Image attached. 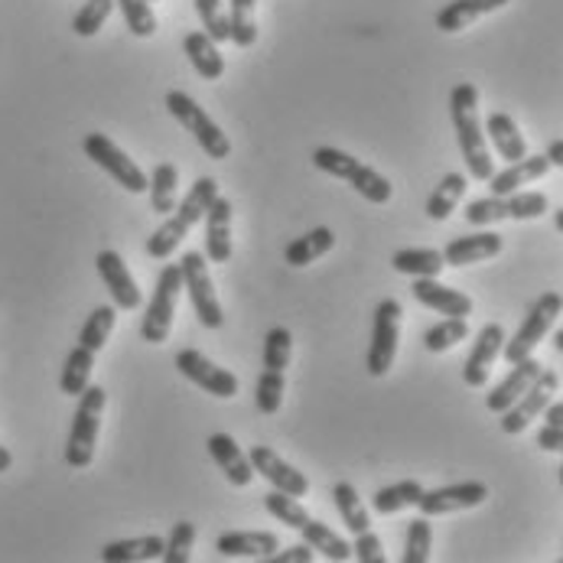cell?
Masks as SVG:
<instances>
[{
	"instance_id": "cell-46",
	"label": "cell",
	"mask_w": 563,
	"mask_h": 563,
	"mask_svg": "<svg viewBox=\"0 0 563 563\" xmlns=\"http://www.w3.org/2000/svg\"><path fill=\"white\" fill-rule=\"evenodd\" d=\"M284 372H271V368H264V375L257 378V388H254V404H257V410L261 413H277L280 410V404H284Z\"/></svg>"
},
{
	"instance_id": "cell-43",
	"label": "cell",
	"mask_w": 563,
	"mask_h": 563,
	"mask_svg": "<svg viewBox=\"0 0 563 563\" xmlns=\"http://www.w3.org/2000/svg\"><path fill=\"white\" fill-rule=\"evenodd\" d=\"M114 3L121 7L124 23H128V30H131L134 36L147 40V36H154V33H157V16H154L151 0H114Z\"/></svg>"
},
{
	"instance_id": "cell-38",
	"label": "cell",
	"mask_w": 563,
	"mask_h": 563,
	"mask_svg": "<svg viewBox=\"0 0 563 563\" xmlns=\"http://www.w3.org/2000/svg\"><path fill=\"white\" fill-rule=\"evenodd\" d=\"M114 320H118V310L114 307H95L91 310V317L85 320L79 332V345L85 349H91L95 355L104 349V342H108V335H111V329H114Z\"/></svg>"
},
{
	"instance_id": "cell-25",
	"label": "cell",
	"mask_w": 563,
	"mask_h": 563,
	"mask_svg": "<svg viewBox=\"0 0 563 563\" xmlns=\"http://www.w3.org/2000/svg\"><path fill=\"white\" fill-rule=\"evenodd\" d=\"M485 134H488V141H492V147L498 151L501 161L518 163L528 157V141H525V134L518 131V124H515L511 114L492 111V114L485 118Z\"/></svg>"
},
{
	"instance_id": "cell-34",
	"label": "cell",
	"mask_w": 563,
	"mask_h": 563,
	"mask_svg": "<svg viewBox=\"0 0 563 563\" xmlns=\"http://www.w3.org/2000/svg\"><path fill=\"white\" fill-rule=\"evenodd\" d=\"M332 244H335V235L320 225V229L307 232L303 239H294V242L287 244L284 257H287V264H290V267H307V264L320 261L322 254H329V251H332Z\"/></svg>"
},
{
	"instance_id": "cell-37",
	"label": "cell",
	"mask_w": 563,
	"mask_h": 563,
	"mask_svg": "<svg viewBox=\"0 0 563 563\" xmlns=\"http://www.w3.org/2000/svg\"><path fill=\"white\" fill-rule=\"evenodd\" d=\"M470 335V322L463 320V317H446L443 322H437V325H430L427 332H423V349L427 352H450L456 342H463Z\"/></svg>"
},
{
	"instance_id": "cell-27",
	"label": "cell",
	"mask_w": 563,
	"mask_h": 563,
	"mask_svg": "<svg viewBox=\"0 0 563 563\" xmlns=\"http://www.w3.org/2000/svg\"><path fill=\"white\" fill-rule=\"evenodd\" d=\"M548 169H551L548 154L525 157V161L508 163V169H501V173H492L488 189H492V196H508V192H518L521 186H528V183H534V179L548 176Z\"/></svg>"
},
{
	"instance_id": "cell-3",
	"label": "cell",
	"mask_w": 563,
	"mask_h": 563,
	"mask_svg": "<svg viewBox=\"0 0 563 563\" xmlns=\"http://www.w3.org/2000/svg\"><path fill=\"white\" fill-rule=\"evenodd\" d=\"M264 508H267L280 525H287L290 531L303 534V541H307L317 554H322L325 561H352V544H349L345 538H339L335 531H329V525L317 521L294 495L274 488L271 495H264Z\"/></svg>"
},
{
	"instance_id": "cell-5",
	"label": "cell",
	"mask_w": 563,
	"mask_h": 563,
	"mask_svg": "<svg viewBox=\"0 0 563 563\" xmlns=\"http://www.w3.org/2000/svg\"><path fill=\"white\" fill-rule=\"evenodd\" d=\"M104 401H108V395L101 385H88L79 395V407L73 413V430H69V443H66V463L73 470H88L95 460Z\"/></svg>"
},
{
	"instance_id": "cell-21",
	"label": "cell",
	"mask_w": 563,
	"mask_h": 563,
	"mask_svg": "<svg viewBox=\"0 0 563 563\" xmlns=\"http://www.w3.org/2000/svg\"><path fill=\"white\" fill-rule=\"evenodd\" d=\"M541 362L534 358V355H528V358H521V362H515L511 365V372H508V378L501 382V385H495V391L485 398V407L492 410V413H505L511 404L518 401L528 388H531V382L541 375Z\"/></svg>"
},
{
	"instance_id": "cell-50",
	"label": "cell",
	"mask_w": 563,
	"mask_h": 563,
	"mask_svg": "<svg viewBox=\"0 0 563 563\" xmlns=\"http://www.w3.org/2000/svg\"><path fill=\"white\" fill-rule=\"evenodd\" d=\"M544 417H548V423H554V427H563V401L561 404H548Z\"/></svg>"
},
{
	"instance_id": "cell-22",
	"label": "cell",
	"mask_w": 563,
	"mask_h": 563,
	"mask_svg": "<svg viewBox=\"0 0 563 563\" xmlns=\"http://www.w3.org/2000/svg\"><path fill=\"white\" fill-rule=\"evenodd\" d=\"M209 456L216 460V466L225 473V479L232 485H251L254 479V466H251V460L242 453V446L235 443V437H229V433H212L209 437Z\"/></svg>"
},
{
	"instance_id": "cell-45",
	"label": "cell",
	"mask_w": 563,
	"mask_h": 563,
	"mask_svg": "<svg viewBox=\"0 0 563 563\" xmlns=\"http://www.w3.org/2000/svg\"><path fill=\"white\" fill-rule=\"evenodd\" d=\"M196 544V525L192 521H176L166 544H163V563H189Z\"/></svg>"
},
{
	"instance_id": "cell-24",
	"label": "cell",
	"mask_w": 563,
	"mask_h": 563,
	"mask_svg": "<svg viewBox=\"0 0 563 563\" xmlns=\"http://www.w3.org/2000/svg\"><path fill=\"white\" fill-rule=\"evenodd\" d=\"M501 247H505V242L498 232H476V235H463V239H453L446 244L443 261L450 267H466V264H479V261L501 254Z\"/></svg>"
},
{
	"instance_id": "cell-23",
	"label": "cell",
	"mask_w": 563,
	"mask_h": 563,
	"mask_svg": "<svg viewBox=\"0 0 563 563\" xmlns=\"http://www.w3.org/2000/svg\"><path fill=\"white\" fill-rule=\"evenodd\" d=\"M219 558H247V561H267L277 551L274 531H229L216 541Z\"/></svg>"
},
{
	"instance_id": "cell-31",
	"label": "cell",
	"mask_w": 563,
	"mask_h": 563,
	"mask_svg": "<svg viewBox=\"0 0 563 563\" xmlns=\"http://www.w3.org/2000/svg\"><path fill=\"white\" fill-rule=\"evenodd\" d=\"M151 206L157 216H169L179 202V169L176 163H157L151 173Z\"/></svg>"
},
{
	"instance_id": "cell-52",
	"label": "cell",
	"mask_w": 563,
	"mask_h": 563,
	"mask_svg": "<svg viewBox=\"0 0 563 563\" xmlns=\"http://www.w3.org/2000/svg\"><path fill=\"white\" fill-rule=\"evenodd\" d=\"M13 466V456H10V450L7 446H0V473H7Z\"/></svg>"
},
{
	"instance_id": "cell-18",
	"label": "cell",
	"mask_w": 563,
	"mask_h": 563,
	"mask_svg": "<svg viewBox=\"0 0 563 563\" xmlns=\"http://www.w3.org/2000/svg\"><path fill=\"white\" fill-rule=\"evenodd\" d=\"M501 349H505V329H501V322L483 325L479 335H476V342H473V352H470V358L463 365V382L470 388H485L488 372H492L495 358L501 355Z\"/></svg>"
},
{
	"instance_id": "cell-15",
	"label": "cell",
	"mask_w": 563,
	"mask_h": 563,
	"mask_svg": "<svg viewBox=\"0 0 563 563\" xmlns=\"http://www.w3.org/2000/svg\"><path fill=\"white\" fill-rule=\"evenodd\" d=\"M485 498H488V485L476 483H456V485H443V488H423L417 508L420 515L427 518H437V515H453V511H470V508H479Z\"/></svg>"
},
{
	"instance_id": "cell-29",
	"label": "cell",
	"mask_w": 563,
	"mask_h": 563,
	"mask_svg": "<svg viewBox=\"0 0 563 563\" xmlns=\"http://www.w3.org/2000/svg\"><path fill=\"white\" fill-rule=\"evenodd\" d=\"M166 538L161 534H147V538H131V541H111L101 548V561L104 563H144L161 561Z\"/></svg>"
},
{
	"instance_id": "cell-14",
	"label": "cell",
	"mask_w": 563,
	"mask_h": 563,
	"mask_svg": "<svg viewBox=\"0 0 563 563\" xmlns=\"http://www.w3.org/2000/svg\"><path fill=\"white\" fill-rule=\"evenodd\" d=\"M176 368H179L183 378H189L192 385H199L212 398L232 401L239 395V378L229 368H219L216 362H209L199 349H183L176 355Z\"/></svg>"
},
{
	"instance_id": "cell-44",
	"label": "cell",
	"mask_w": 563,
	"mask_h": 563,
	"mask_svg": "<svg viewBox=\"0 0 563 563\" xmlns=\"http://www.w3.org/2000/svg\"><path fill=\"white\" fill-rule=\"evenodd\" d=\"M111 10H114V0H85L79 13L73 16V33H76V36H85V40L95 36V33L108 23Z\"/></svg>"
},
{
	"instance_id": "cell-1",
	"label": "cell",
	"mask_w": 563,
	"mask_h": 563,
	"mask_svg": "<svg viewBox=\"0 0 563 563\" xmlns=\"http://www.w3.org/2000/svg\"><path fill=\"white\" fill-rule=\"evenodd\" d=\"M450 118H453L460 154L466 161L470 176L479 183H488L495 173V163H492L488 144H485V128L479 121V88L473 81H460L450 91Z\"/></svg>"
},
{
	"instance_id": "cell-36",
	"label": "cell",
	"mask_w": 563,
	"mask_h": 563,
	"mask_svg": "<svg viewBox=\"0 0 563 563\" xmlns=\"http://www.w3.org/2000/svg\"><path fill=\"white\" fill-rule=\"evenodd\" d=\"M420 495H423V485L417 483V479H404V483L378 488V492L372 495V508H375L378 515H398L404 508L417 505Z\"/></svg>"
},
{
	"instance_id": "cell-2",
	"label": "cell",
	"mask_w": 563,
	"mask_h": 563,
	"mask_svg": "<svg viewBox=\"0 0 563 563\" xmlns=\"http://www.w3.org/2000/svg\"><path fill=\"white\" fill-rule=\"evenodd\" d=\"M219 196V183L212 176H202L192 183V189L176 202L173 216L163 222L161 229L147 239V257L154 261H166L179 244L186 242V235L199 225V219H206L209 206L216 202Z\"/></svg>"
},
{
	"instance_id": "cell-39",
	"label": "cell",
	"mask_w": 563,
	"mask_h": 563,
	"mask_svg": "<svg viewBox=\"0 0 563 563\" xmlns=\"http://www.w3.org/2000/svg\"><path fill=\"white\" fill-rule=\"evenodd\" d=\"M430 548H433V528L430 518L420 515L413 521H407V541H404V563H427L430 561Z\"/></svg>"
},
{
	"instance_id": "cell-12",
	"label": "cell",
	"mask_w": 563,
	"mask_h": 563,
	"mask_svg": "<svg viewBox=\"0 0 563 563\" xmlns=\"http://www.w3.org/2000/svg\"><path fill=\"white\" fill-rule=\"evenodd\" d=\"M401 303L395 297H385L375 307V322H372V345H368V375L385 378L395 365L398 355V335H401Z\"/></svg>"
},
{
	"instance_id": "cell-55",
	"label": "cell",
	"mask_w": 563,
	"mask_h": 563,
	"mask_svg": "<svg viewBox=\"0 0 563 563\" xmlns=\"http://www.w3.org/2000/svg\"><path fill=\"white\" fill-rule=\"evenodd\" d=\"M561 485H563V466H561Z\"/></svg>"
},
{
	"instance_id": "cell-17",
	"label": "cell",
	"mask_w": 563,
	"mask_h": 563,
	"mask_svg": "<svg viewBox=\"0 0 563 563\" xmlns=\"http://www.w3.org/2000/svg\"><path fill=\"white\" fill-rule=\"evenodd\" d=\"M247 460H251L254 473L261 479H267L277 492H287L294 498H303L310 492V479L300 470H294L290 463H284L271 446H251V456Z\"/></svg>"
},
{
	"instance_id": "cell-13",
	"label": "cell",
	"mask_w": 563,
	"mask_h": 563,
	"mask_svg": "<svg viewBox=\"0 0 563 563\" xmlns=\"http://www.w3.org/2000/svg\"><path fill=\"white\" fill-rule=\"evenodd\" d=\"M558 388H561V375L551 372V368H541V375L531 382V388H528L518 401L511 404L505 413H498V417H501V430H505L508 437L525 433V430L531 427V420H538V417L548 410V404L554 401Z\"/></svg>"
},
{
	"instance_id": "cell-32",
	"label": "cell",
	"mask_w": 563,
	"mask_h": 563,
	"mask_svg": "<svg viewBox=\"0 0 563 563\" xmlns=\"http://www.w3.org/2000/svg\"><path fill=\"white\" fill-rule=\"evenodd\" d=\"M463 192H466V176H463V173H446V176L440 179V186H437V189L430 192V199H427V216H430L433 222H446V219L453 216V209L460 206Z\"/></svg>"
},
{
	"instance_id": "cell-40",
	"label": "cell",
	"mask_w": 563,
	"mask_h": 563,
	"mask_svg": "<svg viewBox=\"0 0 563 563\" xmlns=\"http://www.w3.org/2000/svg\"><path fill=\"white\" fill-rule=\"evenodd\" d=\"M254 3L257 0H229V26H232V43L235 46H254L257 40V23H254Z\"/></svg>"
},
{
	"instance_id": "cell-7",
	"label": "cell",
	"mask_w": 563,
	"mask_h": 563,
	"mask_svg": "<svg viewBox=\"0 0 563 563\" xmlns=\"http://www.w3.org/2000/svg\"><path fill=\"white\" fill-rule=\"evenodd\" d=\"M166 111L199 141V147L212 157V161H225L232 154V141L225 137V131L206 114V108H199L186 91H166Z\"/></svg>"
},
{
	"instance_id": "cell-42",
	"label": "cell",
	"mask_w": 563,
	"mask_h": 563,
	"mask_svg": "<svg viewBox=\"0 0 563 563\" xmlns=\"http://www.w3.org/2000/svg\"><path fill=\"white\" fill-rule=\"evenodd\" d=\"M202 30L216 40V43H229L232 40V26H229V13H225V0H192Z\"/></svg>"
},
{
	"instance_id": "cell-33",
	"label": "cell",
	"mask_w": 563,
	"mask_h": 563,
	"mask_svg": "<svg viewBox=\"0 0 563 563\" xmlns=\"http://www.w3.org/2000/svg\"><path fill=\"white\" fill-rule=\"evenodd\" d=\"M332 501L342 515V525L352 531V534H362L372 528V518H368V508L362 505L358 492L352 483H335L332 485Z\"/></svg>"
},
{
	"instance_id": "cell-41",
	"label": "cell",
	"mask_w": 563,
	"mask_h": 563,
	"mask_svg": "<svg viewBox=\"0 0 563 563\" xmlns=\"http://www.w3.org/2000/svg\"><path fill=\"white\" fill-rule=\"evenodd\" d=\"M290 355H294V335H290V329L287 325L267 329V335H264V368L284 372L290 365Z\"/></svg>"
},
{
	"instance_id": "cell-28",
	"label": "cell",
	"mask_w": 563,
	"mask_h": 563,
	"mask_svg": "<svg viewBox=\"0 0 563 563\" xmlns=\"http://www.w3.org/2000/svg\"><path fill=\"white\" fill-rule=\"evenodd\" d=\"M508 0H450L440 13H437V30L443 33H460L466 30L473 20H479L485 13L501 10Z\"/></svg>"
},
{
	"instance_id": "cell-4",
	"label": "cell",
	"mask_w": 563,
	"mask_h": 563,
	"mask_svg": "<svg viewBox=\"0 0 563 563\" xmlns=\"http://www.w3.org/2000/svg\"><path fill=\"white\" fill-rule=\"evenodd\" d=\"M313 166L322 169V173H329V176H335V179H345L365 202H375V206L391 202L395 186H391L378 169L365 166V163L355 161L352 154H345V151H339V147H320V151L313 154Z\"/></svg>"
},
{
	"instance_id": "cell-51",
	"label": "cell",
	"mask_w": 563,
	"mask_h": 563,
	"mask_svg": "<svg viewBox=\"0 0 563 563\" xmlns=\"http://www.w3.org/2000/svg\"><path fill=\"white\" fill-rule=\"evenodd\" d=\"M548 161H551V166H561L563 169V141H551V147H548Z\"/></svg>"
},
{
	"instance_id": "cell-16",
	"label": "cell",
	"mask_w": 563,
	"mask_h": 563,
	"mask_svg": "<svg viewBox=\"0 0 563 563\" xmlns=\"http://www.w3.org/2000/svg\"><path fill=\"white\" fill-rule=\"evenodd\" d=\"M95 267H98V274H101V280H104V287H108V294H111V300H114V307H121V310H137V307L144 303L141 287H137V280L131 277V271H128V264H124V257H121L118 251H101V254L95 257Z\"/></svg>"
},
{
	"instance_id": "cell-35",
	"label": "cell",
	"mask_w": 563,
	"mask_h": 563,
	"mask_svg": "<svg viewBox=\"0 0 563 563\" xmlns=\"http://www.w3.org/2000/svg\"><path fill=\"white\" fill-rule=\"evenodd\" d=\"M91 368H95V352H91V349H85V345H76V349L66 355V365H63V375H59V388H63V395L79 398L81 391L88 388Z\"/></svg>"
},
{
	"instance_id": "cell-53",
	"label": "cell",
	"mask_w": 563,
	"mask_h": 563,
	"mask_svg": "<svg viewBox=\"0 0 563 563\" xmlns=\"http://www.w3.org/2000/svg\"><path fill=\"white\" fill-rule=\"evenodd\" d=\"M554 225H558V232L563 235V209H558V212H554Z\"/></svg>"
},
{
	"instance_id": "cell-30",
	"label": "cell",
	"mask_w": 563,
	"mask_h": 563,
	"mask_svg": "<svg viewBox=\"0 0 563 563\" xmlns=\"http://www.w3.org/2000/svg\"><path fill=\"white\" fill-rule=\"evenodd\" d=\"M391 267L407 277H440L446 261H443V251H437V247H401V251H395Z\"/></svg>"
},
{
	"instance_id": "cell-26",
	"label": "cell",
	"mask_w": 563,
	"mask_h": 563,
	"mask_svg": "<svg viewBox=\"0 0 563 563\" xmlns=\"http://www.w3.org/2000/svg\"><path fill=\"white\" fill-rule=\"evenodd\" d=\"M183 49H186V56H189V66L202 76L206 81H219L225 76V59H222V53H219V43L202 30H192V33H186V40H183Z\"/></svg>"
},
{
	"instance_id": "cell-19",
	"label": "cell",
	"mask_w": 563,
	"mask_h": 563,
	"mask_svg": "<svg viewBox=\"0 0 563 563\" xmlns=\"http://www.w3.org/2000/svg\"><path fill=\"white\" fill-rule=\"evenodd\" d=\"M410 294L417 297V303H423L427 310H437L443 317H463L466 320L473 313V300L463 290L440 284L437 277H413Z\"/></svg>"
},
{
	"instance_id": "cell-48",
	"label": "cell",
	"mask_w": 563,
	"mask_h": 563,
	"mask_svg": "<svg viewBox=\"0 0 563 563\" xmlns=\"http://www.w3.org/2000/svg\"><path fill=\"white\" fill-rule=\"evenodd\" d=\"M313 554H317V551L303 541V544H294V548H287V551H274L264 563H310L313 561Z\"/></svg>"
},
{
	"instance_id": "cell-8",
	"label": "cell",
	"mask_w": 563,
	"mask_h": 563,
	"mask_svg": "<svg viewBox=\"0 0 563 563\" xmlns=\"http://www.w3.org/2000/svg\"><path fill=\"white\" fill-rule=\"evenodd\" d=\"M548 196L544 192H508V196H488L466 206V222L470 225H492V222H531L548 212Z\"/></svg>"
},
{
	"instance_id": "cell-20",
	"label": "cell",
	"mask_w": 563,
	"mask_h": 563,
	"mask_svg": "<svg viewBox=\"0 0 563 563\" xmlns=\"http://www.w3.org/2000/svg\"><path fill=\"white\" fill-rule=\"evenodd\" d=\"M206 257L212 264L232 261V202L216 196L206 212Z\"/></svg>"
},
{
	"instance_id": "cell-9",
	"label": "cell",
	"mask_w": 563,
	"mask_h": 563,
	"mask_svg": "<svg viewBox=\"0 0 563 563\" xmlns=\"http://www.w3.org/2000/svg\"><path fill=\"white\" fill-rule=\"evenodd\" d=\"M179 267H183V290L189 294L199 322L206 329H222L225 325V310H222V300L216 294L212 274H209V264H206V254L186 251L183 261H179Z\"/></svg>"
},
{
	"instance_id": "cell-47",
	"label": "cell",
	"mask_w": 563,
	"mask_h": 563,
	"mask_svg": "<svg viewBox=\"0 0 563 563\" xmlns=\"http://www.w3.org/2000/svg\"><path fill=\"white\" fill-rule=\"evenodd\" d=\"M352 558L358 563H385V548H382V538L368 528L362 534H355V548H352Z\"/></svg>"
},
{
	"instance_id": "cell-11",
	"label": "cell",
	"mask_w": 563,
	"mask_h": 563,
	"mask_svg": "<svg viewBox=\"0 0 563 563\" xmlns=\"http://www.w3.org/2000/svg\"><path fill=\"white\" fill-rule=\"evenodd\" d=\"M81 151H85V157L95 163V166H101L118 186H124L128 192H134V196H141V192H147L151 189V179H147V173L137 166V163L131 161L108 134H85V141H81Z\"/></svg>"
},
{
	"instance_id": "cell-6",
	"label": "cell",
	"mask_w": 563,
	"mask_h": 563,
	"mask_svg": "<svg viewBox=\"0 0 563 563\" xmlns=\"http://www.w3.org/2000/svg\"><path fill=\"white\" fill-rule=\"evenodd\" d=\"M561 310H563V297L558 294V290L541 294V297L528 307V313H525V320H521V325H518V332L511 335V342L505 339L501 355L508 358V365H515V362H521V358L534 355V349L544 342V335L551 332V325H554V320L561 317Z\"/></svg>"
},
{
	"instance_id": "cell-10",
	"label": "cell",
	"mask_w": 563,
	"mask_h": 563,
	"mask_svg": "<svg viewBox=\"0 0 563 563\" xmlns=\"http://www.w3.org/2000/svg\"><path fill=\"white\" fill-rule=\"evenodd\" d=\"M183 294V267L179 264H166L157 277V290L147 303V313L141 322V339L151 345H163L169 339L173 317H176V303Z\"/></svg>"
},
{
	"instance_id": "cell-49",
	"label": "cell",
	"mask_w": 563,
	"mask_h": 563,
	"mask_svg": "<svg viewBox=\"0 0 563 563\" xmlns=\"http://www.w3.org/2000/svg\"><path fill=\"white\" fill-rule=\"evenodd\" d=\"M538 446L544 453H563V427L548 423L544 430H538Z\"/></svg>"
},
{
	"instance_id": "cell-54",
	"label": "cell",
	"mask_w": 563,
	"mask_h": 563,
	"mask_svg": "<svg viewBox=\"0 0 563 563\" xmlns=\"http://www.w3.org/2000/svg\"><path fill=\"white\" fill-rule=\"evenodd\" d=\"M554 345H558V352H563V329L554 335Z\"/></svg>"
}]
</instances>
